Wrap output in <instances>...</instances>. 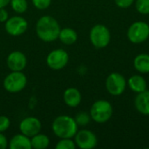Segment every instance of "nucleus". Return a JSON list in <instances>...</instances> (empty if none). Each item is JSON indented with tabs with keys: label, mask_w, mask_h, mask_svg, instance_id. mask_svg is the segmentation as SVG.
I'll list each match as a JSON object with an SVG mask.
<instances>
[{
	"label": "nucleus",
	"mask_w": 149,
	"mask_h": 149,
	"mask_svg": "<svg viewBox=\"0 0 149 149\" xmlns=\"http://www.w3.org/2000/svg\"><path fill=\"white\" fill-rule=\"evenodd\" d=\"M60 30L61 27L56 18L49 15H45L39 17L35 27L38 38L46 43H51L57 40Z\"/></svg>",
	"instance_id": "obj_1"
},
{
	"label": "nucleus",
	"mask_w": 149,
	"mask_h": 149,
	"mask_svg": "<svg viewBox=\"0 0 149 149\" xmlns=\"http://www.w3.org/2000/svg\"><path fill=\"white\" fill-rule=\"evenodd\" d=\"M52 130L55 136L59 139L74 138L79 130V127L73 117L69 115H59L52 123Z\"/></svg>",
	"instance_id": "obj_2"
},
{
	"label": "nucleus",
	"mask_w": 149,
	"mask_h": 149,
	"mask_svg": "<svg viewBox=\"0 0 149 149\" xmlns=\"http://www.w3.org/2000/svg\"><path fill=\"white\" fill-rule=\"evenodd\" d=\"M89 113L92 120L99 124H104L112 118L113 107L108 100H98L92 105Z\"/></svg>",
	"instance_id": "obj_3"
},
{
	"label": "nucleus",
	"mask_w": 149,
	"mask_h": 149,
	"mask_svg": "<svg viewBox=\"0 0 149 149\" xmlns=\"http://www.w3.org/2000/svg\"><path fill=\"white\" fill-rule=\"evenodd\" d=\"M27 77L23 72H11L8 73L3 81L5 91L10 93H17L23 91L27 86Z\"/></svg>",
	"instance_id": "obj_4"
},
{
	"label": "nucleus",
	"mask_w": 149,
	"mask_h": 149,
	"mask_svg": "<svg viewBox=\"0 0 149 149\" xmlns=\"http://www.w3.org/2000/svg\"><path fill=\"white\" fill-rule=\"evenodd\" d=\"M89 38L91 44L97 49L106 48L111 41V33L107 26L102 24H97L92 27Z\"/></svg>",
	"instance_id": "obj_5"
},
{
	"label": "nucleus",
	"mask_w": 149,
	"mask_h": 149,
	"mask_svg": "<svg viewBox=\"0 0 149 149\" xmlns=\"http://www.w3.org/2000/svg\"><path fill=\"white\" fill-rule=\"evenodd\" d=\"M127 36L128 40L133 44L144 43L149 38V24L144 21L134 22L129 26Z\"/></svg>",
	"instance_id": "obj_6"
},
{
	"label": "nucleus",
	"mask_w": 149,
	"mask_h": 149,
	"mask_svg": "<svg viewBox=\"0 0 149 149\" xmlns=\"http://www.w3.org/2000/svg\"><path fill=\"white\" fill-rule=\"evenodd\" d=\"M127 86V79L120 72H112L106 79V89L113 96H120L125 92Z\"/></svg>",
	"instance_id": "obj_7"
},
{
	"label": "nucleus",
	"mask_w": 149,
	"mask_h": 149,
	"mask_svg": "<svg viewBox=\"0 0 149 149\" xmlns=\"http://www.w3.org/2000/svg\"><path fill=\"white\" fill-rule=\"evenodd\" d=\"M45 61L50 69L58 71L67 65L69 62V54L64 49H54L48 53Z\"/></svg>",
	"instance_id": "obj_8"
},
{
	"label": "nucleus",
	"mask_w": 149,
	"mask_h": 149,
	"mask_svg": "<svg viewBox=\"0 0 149 149\" xmlns=\"http://www.w3.org/2000/svg\"><path fill=\"white\" fill-rule=\"evenodd\" d=\"M4 29L9 35L18 37L25 33L28 30V22L21 16L9 17L4 23Z\"/></svg>",
	"instance_id": "obj_9"
},
{
	"label": "nucleus",
	"mask_w": 149,
	"mask_h": 149,
	"mask_svg": "<svg viewBox=\"0 0 149 149\" xmlns=\"http://www.w3.org/2000/svg\"><path fill=\"white\" fill-rule=\"evenodd\" d=\"M76 147L80 149H93L98 145V138L96 134L88 129L78 130L74 136Z\"/></svg>",
	"instance_id": "obj_10"
},
{
	"label": "nucleus",
	"mask_w": 149,
	"mask_h": 149,
	"mask_svg": "<svg viewBox=\"0 0 149 149\" xmlns=\"http://www.w3.org/2000/svg\"><path fill=\"white\" fill-rule=\"evenodd\" d=\"M42 129V123L39 119L33 116H29L23 119L19 123V131L21 134L31 138L39 134Z\"/></svg>",
	"instance_id": "obj_11"
},
{
	"label": "nucleus",
	"mask_w": 149,
	"mask_h": 149,
	"mask_svg": "<svg viewBox=\"0 0 149 149\" xmlns=\"http://www.w3.org/2000/svg\"><path fill=\"white\" fill-rule=\"evenodd\" d=\"M6 65L11 72H23L27 65V58L24 52L13 51L8 54Z\"/></svg>",
	"instance_id": "obj_12"
},
{
	"label": "nucleus",
	"mask_w": 149,
	"mask_h": 149,
	"mask_svg": "<svg viewBox=\"0 0 149 149\" xmlns=\"http://www.w3.org/2000/svg\"><path fill=\"white\" fill-rule=\"evenodd\" d=\"M63 100L67 107L72 108L77 107L82 100L81 93L75 87L66 88L63 93Z\"/></svg>",
	"instance_id": "obj_13"
},
{
	"label": "nucleus",
	"mask_w": 149,
	"mask_h": 149,
	"mask_svg": "<svg viewBox=\"0 0 149 149\" xmlns=\"http://www.w3.org/2000/svg\"><path fill=\"white\" fill-rule=\"evenodd\" d=\"M134 107L141 114L149 116V90L137 93L134 99Z\"/></svg>",
	"instance_id": "obj_14"
},
{
	"label": "nucleus",
	"mask_w": 149,
	"mask_h": 149,
	"mask_svg": "<svg viewBox=\"0 0 149 149\" xmlns=\"http://www.w3.org/2000/svg\"><path fill=\"white\" fill-rule=\"evenodd\" d=\"M8 147L10 149H31V138L21 133L17 134L11 137Z\"/></svg>",
	"instance_id": "obj_15"
},
{
	"label": "nucleus",
	"mask_w": 149,
	"mask_h": 149,
	"mask_svg": "<svg viewBox=\"0 0 149 149\" xmlns=\"http://www.w3.org/2000/svg\"><path fill=\"white\" fill-rule=\"evenodd\" d=\"M127 86L134 93H139L147 90L148 83L145 78L140 74H134L131 76L127 80Z\"/></svg>",
	"instance_id": "obj_16"
},
{
	"label": "nucleus",
	"mask_w": 149,
	"mask_h": 149,
	"mask_svg": "<svg viewBox=\"0 0 149 149\" xmlns=\"http://www.w3.org/2000/svg\"><path fill=\"white\" fill-rule=\"evenodd\" d=\"M58 39L65 45H72L78 40V33L74 29L70 27L61 28Z\"/></svg>",
	"instance_id": "obj_17"
},
{
	"label": "nucleus",
	"mask_w": 149,
	"mask_h": 149,
	"mask_svg": "<svg viewBox=\"0 0 149 149\" xmlns=\"http://www.w3.org/2000/svg\"><path fill=\"white\" fill-rule=\"evenodd\" d=\"M134 67L138 72L141 74L149 73V54H138L134 59Z\"/></svg>",
	"instance_id": "obj_18"
},
{
	"label": "nucleus",
	"mask_w": 149,
	"mask_h": 149,
	"mask_svg": "<svg viewBox=\"0 0 149 149\" xmlns=\"http://www.w3.org/2000/svg\"><path fill=\"white\" fill-rule=\"evenodd\" d=\"M31 148L46 149L50 145V138L45 134H38L31 138Z\"/></svg>",
	"instance_id": "obj_19"
},
{
	"label": "nucleus",
	"mask_w": 149,
	"mask_h": 149,
	"mask_svg": "<svg viewBox=\"0 0 149 149\" xmlns=\"http://www.w3.org/2000/svg\"><path fill=\"white\" fill-rule=\"evenodd\" d=\"M10 5L15 12L18 14H23L28 9V1L27 0H10Z\"/></svg>",
	"instance_id": "obj_20"
},
{
	"label": "nucleus",
	"mask_w": 149,
	"mask_h": 149,
	"mask_svg": "<svg viewBox=\"0 0 149 149\" xmlns=\"http://www.w3.org/2000/svg\"><path fill=\"white\" fill-rule=\"evenodd\" d=\"M74 120H75L78 127H86L90 123V121L92 120V118H91V115L89 113L79 112L75 115Z\"/></svg>",
	"instance_id": "obj_21"
},
{
	"label": "nucleus",
	"mask_w": 149,
	"mask_h": 149,
	"mask_svg": "<svg viewBox=\"0 0 149 149\" xmlns=\"http://www.w3.org/2000/svg\"><path fill=\"white\" fill-rule=\"evenodd\" d=\"M76 148V144L72 138L59 139V141L55 146L56 149H75Z\"/></svg>",
	"instance_id": "obj_22"
},
{
	"label": "nucleus",
	"mask_w": 149,
	"mask_h": 149,
	"mask_svg": "<svg viewBox=\"0 0 149 149\" xmlns=\"http://www.w3.org/2000/svg\"><path fill=\"white\" fill-rule=\"evenodd\" d=\"M136 10L142 15L149 14V0H136L135 2Z\"/></svg>",
	"instance_id": "obj_23"
},
{
	"label": "nucleus",
	"mask_w": 149,
	"mask_h": 149,
	"mask_svg": "<svg viewBox=\"0 0 149 149\" xmlns=\"http://www.w3.org/2000/svg\"><path fill=\"white\" fill-rule=\"evenodd\" d=\"M33 6L38 10H46L50 7L52 0H31Z\"/></svg>",
	"instance_id": "obj_24"
},
{
	"label": "nucleus",
	"mask_w": 149,
	"mask_h": 149,
	"mask_svg": "<svg viewBox=\"0 0 149 149\" xmlns=\"http://www.w3.org/2000/svg\"><path fill=\"white\" fill-rule=\"evenodd\" d=\"M10 126V119L5 115H0V133H4Z\"/></svg>",
	"instance_id": "obj_25"
},
{
	"label": "nucleus",
	"mask_w": 149,
	"mask_h": 149,
	"mask_svg": "<svg viewBox=\"0 0 149 149\" xmlns=\"http://www.w3.org/2000/svg\"><path fill=\"white\" fill-rule=\"evenodd\" d=\"M134 1L135 0H114L115 4L121 9L129 8L134 3Z\"/></svg>",
	"instance_id": "obj_26"
},
{
	"label": "nucleus",
	"mask_w": 149,
	"mask_h": 149,
	"mask_svg": "<svg viewBox=\"0 0 149 149\" xmlns=\"http://www.w3.org/2000/svg\"><path fill=\"white\" fill-rule=\"evenodd\" d=\"M9 145V141L3 133H0V149H5Z\"/></svg>",
	"instance_id": "obj_27"
},
{
	"label": "nucleus",
	"mask_w": 149,
	"mask_h": 149,
	"mask_svg": "<svg viewBox=\"0 0 149 149\" xmlns=\"http://www.w3.org/2000/svg\"><path fill=\"white\" fill-rule=\"evenodd\" d=\"M9 18V13L5 8H0V23H5Z\"/></svg>",
	"instance_id": "obj_28"
},
{
	"label": "nucleus",
	"mask_w": 149,
	"mask_h": 149,
	"mask_svg": "<svg viewBox=\"0 0 149 149\" xmlns=\"http://www.w3.org/2000/svg\"><path fill=\"white\" fill-rule=\"evenodd\" d=\"M10 0H0V8H6L10 5Z\"/></svg>",
	"instance_id": "obj_29"
}]
</instances>
